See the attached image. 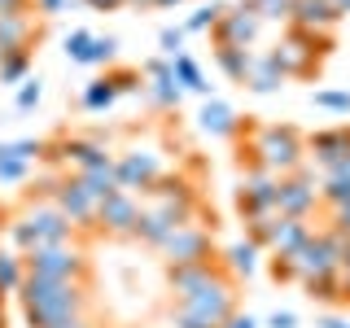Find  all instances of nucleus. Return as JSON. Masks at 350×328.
I'll return each mask as SVG.
<instances>
[{
    "instance_id": "obj_27",
    "label": "nucleus",
    "mask_w": 350,
    "mask_h": 328,
    "mask_svg": "<svg viewBox=\"0 0 350 328\" xmlns=\"http://www.w3.org/2000/svg\"><path fill=\"white\" fill-rule=\"evenodd\" d=\"M79 180L88 184V193L96 197V206H101L109 193H118V171H114V158H109V162H101V167H92V171H83Z\"/></svg>"
},
{
    "instance_id": "obj_2",
    "label": "nucleus",
    "mask_w": 350,
    "mask_h": 328,
    "mask_svg": "<svg viewBox=\"0 0 350 328\" xmlns=\"http://www.w3.org/2000/svg\"><path fill=\"white\" fill-rule=\"evenodd\" d=\"M18 302H22V315H27V328H53L88 311V284L27 276L18 289Z\"/></svg>"
},
{
    "instance_id": "obj_15",
    "label": "nucleus",
    "mask_w": 350,
    "mask_h": 328,
    "mask_svg": "<svg viewBox=\"0 0 350 328\" xmlns=\"http://www.w3.org/2000/svg\"><path fill=\"white\" fill-rule=\"evenodd\" d=\"M232 280L228 276V267L219 258H206V262H180V267H167V284L175 293V302H189L193 293L202 289H215V284Z\"/></svg>"
},
{
    "instance_id": "obj_49",
    "label": "nucleus",
    "mask_w": 350,
    "mask_h": 328,
    "mask_svg": "<svg viewBox=\"0 0 350 328\" xmlns=\"http://www.w3.org/2000/svg\"><path fill=\"white\" fill-rule=\"evenodd\" d=\"M0 14H31V0H0Z\"/></svg>"
},
{
    "instance_id": "obj_52",
    "label": "nucleus",
    "mask_w": 350,
    "mask_h": 328,
    "mask_svg": "<svg viewBox=\"0 0 350 328\" xmlns=\"http://www.w3.org/2000/svg\"><path fill=\"white\" fill-rule=\"evenodd\" d=\"M180 5H189V0H153V9H180Z\"/></svg>"
},
{
    "instance_id": "obj_25",
    "label": "nucleus",
    "mask_w": 350,
    "mask_h": 328,
    "mask_svg": "<svg viewBox=\"0 0 350 328\" xmlns=\"http://www.w3.org/2000/svg\"><path fill=\"white\" fill-rule=\"evenodd\" d=\"M175 219H167L162 210H153V206H145V215H140V228H136V241L140 245H149V249H158L162 241H167L171 232H175Z\"/></svg>"
},
{
    "instance_id": "obj_40",
    "label": "nucleus",
    "mask_w": 350,
    "mask_h": 328,
    "mask_svg": "<svg viewBox=\"0 0 350 328\" xmlns=\"http://www.w3.org/2000/svg\"><path fill=\"white\" fill-rule=\"evenodd\" d=\"M27 175H31V162L0 153V184H18V180H27Z\"/></svg>"
},
{
    "instance_id": "obj_35",
    "label": "nucleus",
    "mask_w": 350,
    "mask_h": 328,
    "mask_svg": "<svg viewBox=\"0 0 350 328\" xmlns=\"http://www.w3.org/2000/svg\"><path fill=\"white\" fill-rule=\"evenodd\" d=\"M245 5L262 22H289V14H293V0H245Z\"/></svg>"
},
{
    "instance_id": "obj_7",
    "label": "nucleus",
    "mask_w": 350,
    "mask_h": 328,
    "mask_svg": "<svg viewBox=\"0 0 350 328\" xmlns=\"http://www.w3.org/2000/svg\"><path fill=\"white\" fill-rule=\"evenodd\" d=\"M158 254L167 258V267H180V262H206L215 258V228L197 223V219H189V223H180L175 232L158 245Z\"/></svg>"
},
{
    "instance_id": "obj_37",
    "label": "nucleus",
    "mask_w": 350,
    "mask_h": 328,
    "mask_svg": "<svg viewBox=\"0 0 350 328\" xmlns=\"http://www.w3.org/2000/svg\"><path fill=\"white\" fill-rule=\"evenodd\" d=\"M0 153L22 158V162H40L44 158V140H0Z\"/></svg>"
},
{
    "instance_id": "obj_51",
    "label": "nucleus",
    "mask_w": 350,
    "mask_h": 328,
    "mask_svg": "<svg viewBox=\"0 0 350 328\" xmlns=\"http://www.w3.org/2000/svg\"><path fill=\"white\" fill-rule=\"evenodd\" d=\"M53 328H92V320H88V315H75V320H62V324H53Z\"/></svg>"
},
{
    "instance_id": "obj_34",
    "label": "nucleus",
    "mask_w": 350,
    "mask_h": 328,
    "mask_svg": "<svg viewBox=\"0 0 350 328\" xmlns=\"http://www.w3.org/2000/svg\"><path fill=\"white\" fill-rule=\"evenodd\" d=\"M109 62H118V36H92L83 66H109Z\"/></svg>"
},
{
    "instance_id": "obj_14",
    "label": "nucleus",
    "mask_w": 350,
    "mask_h": 328,
    "mask_svg": "<svg viewBox=\"0 0 350 328\" xmlns=\"http://www.w3.org/2000/svg\"><path fill=\"white\" fill-rule=\"evenodd\" d=\"M49 202L70 219L75 228H92L96 223V197L88 193V184L79 175H62V180L49 184Z\"/></svg>"
},
{
    "instance_id": "obj_56",
    "label": "nucleus",
    "mask_w": 350,
    "mask_h": 328,
    "mask_svg": "<svg viewBox=\"0 0 350 328\" xmlns=\"http://www.w3.org/2000/svg\"><path fill=\"white\" fill-rule=\"evenodd\" d=\"M0 328H5V311H0Z\"/></svg>"
},
{
    "instance_id": "obj_8",
    "label": "nucleus",
    "mask_w": 350,
    "mask_h": 328,
    "mask_svg": "<svg viewBox=\"0 0 350 328\" xmlns=\"http://www.w3.org/2000/svg\"><path fill=\"white\" fill-rule=\"evenodd\" d=\"M114 171H118V189L123 193L149 197V189L167 175V158L153 153V149H127L114 158Z\"/></svg>"
},
{
    "instance_id": "obj_54",
    "label": "nucleus",
    "mask_w": 350,
    "mask_h": 328,
    "mask_svg": "<svg viewBox=\"0 0 350 328\" xmlns=\"http://www.w3.org/2000/svg\"><path fill=\"white\" fill-rule=\"evenodd\" d=\"M333 5H337V14H342V18L350 14V0H333Z\"/></svg>"
},
{
    "instance_id": "obj_23",
    "label": "nucleus",
    "mask_w": 350,
    "mask_h": 328,
    "mask_svg": "<svg viewBox=\"0 0 350 328\" xmlns=\"http://www.w3.org/2000/svg\"><path fill=\"white\" fill-rule=\"evenodd\" d=\"M258 254H262V245H254V241L245 236V241H237V245H228L219 262L228 267V276H232V280H250L258 271Z\"/></svg>"
},
{
    "instance_id": "obj_36",
    "label": "nucleus",
    "mask_w": 350,
    "mask_h": 328,
    "mask_svg": "<svg viewBox=\"0 0 350 328\" xmlns=\"http://www.w3.org/2000/svg\"><path fill=\"white\" fill-rule=\"evenodd\" d=\"M88 49H92V31H70V36H66V44H62L66 62H75V66L88 62Z\"/></svg>"
},
{
    "instance_id": "obj_12",
    "label": "nucleus",
    "mask_w": 350,
    "mask_h": 328,
    "mask_svg": "<svg viewBox=\"0 0 350 328\" xmlns=\"http://www.w3.org/2000/svg\"><path fill=\"white\" fill-rule=\"evenodd\" d=\"M262 27H267V22L241 0V5H228V14L215 22L211 36H215V49H254L258 36H262Z\"/></svg>"
},
{
    "instance_id": "obj_5",
    "label": "nucleus",
    "mask_w": 350,
    "mask_h": 328,
    "mask_svg": "<svg viewBox=\"0 0 350 328\" xmlns=\"http://www.w3.org/2000/svg\"><path fill=\"white\" fill-rule=\"evenodd\" d=\"M27 262V276H44V280H79L88 284V254L79 245H44V249H31L22 254Z\"/></svg>"
},
{
    "instance_id": "obj_16",
    "label": "nucleus",
    "mask_w": 350,
    "mask_h": 328,
    "mask_svg": "<svg viewBox=\"0 0 350 328\" xmlns=\"http://www.w3.org/2000/svg\"><path fill=\"white\" fill-rule=\"evenodd\" d=\"M350 153V123L324 127L315 136H306V162H315V171H328L333 162H342Z\"/></svg>"
},
{
    "instance_id": "obj_42",
    "label": "nucleus",
    "mask_w": 350,
    "mask_h": 328,
    "mask_svg": "<svg viewBox=\"0 0 350 328\" xmlns=\"http://www.w3.org/2000/svg\"><path fill=\"white\" fill-rule=\"evenodd\" d=\"M171 328H219V324H211L206 315H193L189 306H175V311H171Z\"/></svg>"
},
{
    "instance_id": "obj_45",
    "label": "nucleus",
    "mask_w": 350,
    "mask_h": 328,
    "mask_svg": "<svg viewBox=\"0 0 350 328\" xmlns=\"http://www.w3.org/2000/svg\"><path fill=\"white\" fill-rule=\"evenodd\" d=\"M262 328H298V315L293 311H271L267 320H262Z\"/></svg>"
},
{
    "instance_id": "obj_38",
    "label": "nucleus",
    "mask_w": 350,
    "mask_h": 328,
    "mask_svg": "<svg viewBox=\"0 0 350 328\" xmlns=\"http://www.w3.org/2000/svg\"><path fill=\"white\" fill-rule=\"evenodd\" d=\"M105 79L114 83V92H136V87H145V74H140V66L131 70V66H123V70H105Z\"/></svg>"
},
{
    "instance_id": "obj_58",
    "label": "nucleus",
    "mask_w": 350,
    "mask_h": 328,
    "mask_svg": "<svg viewBox=\"0 0 350 328\" xmlns=\"http://www.w3.org/2000/svg\"><path fill=\"white\" fill-rule=\"evenodd\" d=\"M0 298H5V293H0Z\"/></svg>"
},
{
    "instance_id": "obj_24",
    "label": "nucleus",
    "mask_w": 350,
    "mask_h": 328,
    "mask_svg": "<svg viewBox=\"0 0 350 328\" xmlns=\"http://www.w3.org/2000/svg\"><path fill=\"white\" fill-rule=\"evenodd\" d=\"M145 96H149L153 109H180L184 87L175 83V74L167 70V74H149V79H145Z\"/></svg>"
},
{
    "instance_id": "obj_9",
    "label": "nucleus",
    "mask_w": 350,
    "mask_h": 328,
    "mask_svg": "<svg viewBox=\"0 0 350 328\" xmlns=\"http://www.w3.org/2000/svg\"><path fill=\"white\" fill-rule=\"evenodd\" d=\"M342 232H333V228H324V232H315L306 245L298 249L293 258V267H298V284L302 280H315V276H333L337 271V258H342Z\"/></svg>"
},
{
    "instance_id": "obj_1",
    "label": "nucleus",
    "mask_w": 350,
    "mask_h": 328,
    "mask_svg": "<svg viewBox=\"0 0 350 328\" xmlns=\"http://www.w3.org/2000/svg\"><path fill=\"white\" fill-rule=\"evenodd\" d=\"M245 149H241V167H262L271 175H293L306 167V136L289 123H254L245 127Z\"/></svg>"
},
{
    "instance_id": "obj_48",
    "label": "nucleus",
    "mask_w": 350,
    "mask_h": 328,
    "mask_svg": "<svg viewBox=\"0 0 350 328\" xmlns=\"http://www.w3.org/2000/svg\"><path fill=\"white\" fill-rule=\"evenodd\" d=\"M224 328H262V324H258V320H254L250 311H237V315H232V320H228Z\"/></svg>"
},
{
    "instance_id": "obj_20",
    "label": "nucleus",
    "mask_w": 350,
    "mask_h": 328,
    "mask_svg": "<svg viewBox=\"0 0 350 328\" xmlns=\"http://www.w3.org/2000/svg\"><path fill=\"white\" fill-rule=\"evenodd\" d=\"M171 74H175V83L184 87V92H193V96H202V101H211L215 96V83L206 79V70L197 66L189 53H180V57H171Z\"/></svg>"
},
{
    "instance_id": "obj_46",
    "label": "nucleus",
    "mask_w": 350,
    "mask_h": 328,
    "mask_svg": "<svg viewBox=\"0 0 350 328\" xmlns=\"http://www.w3.org/2000/svg\"><path fill=\"white\" fill-rule=\"evenodd\" d=\"M88 9H96V14H114V9H127V0H83Z\"/></svg>"
},
{
    "instance_id": "obj_26",
    "label": "nucleus",
    "mask_w": 350,
    "mask_h": 328,
    "mask_svg": "<svg viewBox=\"0 0 350 328\" xmlns=\"http://www.w3.org/2000/svg\"><path fill=\"white\" fill-rule=\"evenodd\" d=\"M215 62H219V70H224V79L245 87L250 66H254V49H215Z\"/></svg>"
},
{
    "instance_id": "obj_11",
    "label": "nucleus",
    "mask_w": 350,
    "mask_h": 328,
    "mask_svg": "<svg viewBox=\"0 0 350 328\" xmlns=\"http://www.w3.org/2000/svg\"><path fill=\"white\" fill-rule=\"evenodd\" d=\"M315 206H320V175L311 167L293 171L280 180V193H276V210L284 219H311Z\"/></svg>"
},
{
    "instance_id": "obj_19",
    "label": "nucleus",
    "mask_w": 350,
    "mask_h": 328,
    "mask_svg": "<svg viewBox=\"0 0 350 328\" xmlns=\"http://www.w3.org/2000/svg\"><path fill=\"white\" fill-rule=\"evenodd\" d=\"M315 236V228H311V219H276V228H271V236H267V254L271 258H289V254H298V249L306 245V241Z\"/></svg>"
},
{
    "instance_id": "obj_39",
    "label": "nucleus",
    "mask_w": 350,
    "mask_h": 328,
    "mask_svg": "<svg viewBox=\"0 0 350 328\" xmlns=\"http://www.w3.org/2000/svg\"><path fill=\"white\" fill-rule=\"evenodd\" d=\"M184 44H189L184 27H162V31H158V49H162V57H180Z\"/></svg>"
},
{
    "instance_id": "obj_3",
    "label": "nucleus",
    "mask_w": 350,
    "mask_h": 328,
    "mask_svg": "<svg viewBox=\"0 0 350 328\" xmlns=\"http://www.w3.org/2000/svg\"><path fill=\"white\" fill-rule=\"evenodd\" d=\"M70 236H75V223L53 202L27 206V210L9 223V241H14L18 254H31V249H44V245H66Z\"/></svg>"
},
{
    "instance_id": "obj_44",
    "label": "nucleus",
    "mask_w": 350,
    "mask_h": 328,
    "mask_svg": "<svg viewBox=\"0 0 350 328\" xmlns=\"http://www.w3.org/2000/svg\"><path fill=\"white\" fill-rule=\"evenodd\" d=\"M328 228L333 232H342L350 241V206H337V210H328Z\"/></svg>"
},
{
    "instance_id": "obj_47",
    "label": "nucleus",
    "mask_w": 350,
    "mask_h": 328,
    "mask_svg": "<svg viewBox=\"0 0 350 328\" xmlns=\"http://www.w3.org/2000/svg\"><path fill=\"white\" fill-rule=\"evenodd\" d=\"M31 5H36V9H40L44 18H53V14H62V9L70 5V0H31Z\"/></svg>"
},
{
    "instance_id": "obj_28",
    "label": "nucleus",
    "mask_w": 350,
    "mask_h": 328,
    "mask_svg": "<svg viewBox=\"0 0 350 328\" xmlns=\"http://www.w3.org/2000/svg\"><path fill=\"white\" fill-rule=\"evenodd\" d=\"M228 14L224 0H206V5H197L189 18H184V36H202V31H215V22Z\"/></svg>"
},
{
    "instance_id": "obj_17",
    "label": "nucleus",
    "mask_w": 350,
    "mask_h": 328,
    "mask_svg": "<svg viewBox=\"0 0 350 328\" xmlns=\"http://www.w3.org/2000/svg\"><path fill=\"white\" fill-rule=\"evenodd\" d=\"M289 27H302V31H311V36H333V31L342 27V14H337L333 0H293Z\"/></svg>"
},
{
    "instance_id": "obj_18",
    "label": "nucleus",
    "mask_w": 350,
    "mask_h": 328,
    "mask_svg": "<svg viewBox=\"0 0 350 328\" xmlns=\"http://www.w3.org/2000/svg\"><path fill=\"white\" fill-rule=\"evenodd\" d=\"M197 127H202L206 136H215V140H232V136H241L245 118H241V114H237V109L228 105V101H219V96H211V101H202Z\"/></svg>"
},
{
    "instance_id": "obj_22",
    "label": "nucleus",
    "mask_w": 350,
    "mask_h": 328,
    "mask_svg": "<svg viewBox=\"0 0 350 328\" xmlns=\"http://www.w3.org/2000/svg\"><path fill=\"white\" fill-rule=\"evenodd\" d=\"M245 87H250V92H258V96H271V92H280V87H284V70L276 66L271 53H254V66H250Z\"/></svg>"
},
{
    "instance_id": "obj_13",
    "label": "nucleus",
    "mask_w": 350,
    "mask_h": 328,
    "mask_svg": "<svg viewBox=\"0 0 350 328\" xmlns=\"http://www.w3.org/2000/svg\"><path fill=\"white\" fill-rule=\"evenodd\" d=\"M140 215H145V202H140L136 193H109L101 206H96V232H105V236H136V228H140Z\"/></svg>"
},
{
    "instance_id": "obj_53",
    "label": "nucleus",
    "mask_w": 350,
    "mask_h": 328,
    "mask_svg": "<svg viewBox=\"0 0 350 328\" xmlns=\"http://www.w3.org/2000/svg\"><path fill=\"white\" fill-rule=\"evenodd\" d=\"M342 302L350 306V276H342Z\"/></svg>"
},
{
    "instance_id": "obj_32",
    "label": "nucleus",
    "mask_w": 350,
    "mask_h": 328,
    "mask_svg": "<svg viewBox=\"0 0 350 328\" xmlns=\"http://www.w3.org/2000/svg\"><path fill=\"white\" fill-rule=\"evenodd\" d=\"M31 79V53H9L0 62V87H22Z\"/></svg>"
},
{
    "instance_id": "obj_4",
    "label": "nucleus",
    "mask_w": 350,
    "mask_h": 328,
    "mask_svg": "<svg viewBox=\"0 0 350 328\" xmlns=\"http://www.w3.org/2000/svg\"><path fill=\"white\" fill-rule=\"evenodd\" d=\"M328 53H333V36H311L302 27H284V36L276 40L271 57L284 70V79H315Z\"/></svg>"
},
{
    "instance_id": "obj_41",
    "label": "nucleus",
    "mask_w": 350,
    "mask_h": 328,
    "mask_svg": "<svg viewBox=\"0 0 350 328\" xmlns=\"http://www.w3.org/2000/svg\"><path fill=\"white\" fill-rule=\"evenodd\" d=\"M40 96H44V83H40V79H27V83L18 87V96H14V101H18L22 114H27V109H36V105H40Z\"/></svg>"
},
{
    "instance_id": "obj_50",
    "label": "nucleus",
    "mask_w": 350,
    "mask_h": 328,
    "mask_svg": "<svg viewBox=\"0 0 350 328\" xmlns=\"http://www.w3.org/2000/svg\"><path fill=\"white\" fill-rule=\"evenodd\" d=\"M315 328H350V320H342V315H320Z\"/></svg>"
},
{
    "instance_id": "obj_31",
    "label": "nucleus",
    "mask_w": 350,
    "mask_h": 328,
    "mask_svg": "<svg viewBox=\"0 0 350 328\" xmlns=\"http://www.w3.org/2000/svg\"><path fill=\"white\" fill-rule=\"evenodd\" d=\"M114 101H118V92H114V83H109L105 74H101V79H92V83L83 87V96H79V105H83V109H92V114L109 109Z\"/></svg>"
},
{
    "instance_id": "obj_55",
    "label": "nucleus",
    "mask_w": 350,
    "mask_h": 328,
    "mask_svg": "<svg viewBox=\"0 0 350 328\" xmlns=\"http://www.w3.org/2000/svg\"><path fill=\"white\" fill-rule=\"evenodd\" d=\"M131 9H153V0H127Z\"/></svg>"
},
{
    "instance_id": "obj_57",
    "label": "nucleus",
    "mask_w": 350,
    "mask_h": 328,
    "mask_svg": "<svg viewBox=\"0 0 350 328\" xmlns=\"http://www.w3.org/2000/svg\"><path fill=\"white\" fill-rule=\"evenodd\" d=\"M0 62H5V49H0Z\"/></svg>"
},
{
    "instance_id": "obj_43",
    "label": "nucleus",
    "mask_w": 350,
    "mask_h": 328,
    "mask_svg": "<svg viewBox=\"0 0 350 328\" xmlns=\"http://www.w3.org/2000/svg\"><path fill=\"white\" fill-rule=\"evenodd\" d=\"M271 280H276V284H298V267H293V258H271Z\"/></svg>"
},
{
    "instance_id": "obj_21",
    "label": "nucleus",
    "mask_w": 350,
    "mask_h": 328,
    "mask_svg": "<svg viewBox=\"0 0 350 328\" xmlns=\"http://www.w3.org/2000/svg\"><path fill=\"white\" fill-rule=\"evenodd\" d=\"M31 36H36V22H31V14H0V49L9 53H31L27 44Z\"/></svg>"
},
{
    "instance_id": "obj_30",
    "label": "nucleus",
    "mask_w": 350,
    "mask_h": 328,
    "mask_svg": "<svg viewBox=\"0 0 350 328\" xmlns=\"http://www.w3.org/2000/svg\"><path fill=\"white\" fill-rule=\"evenodd\" d=\"M302 289H306V298H311V302L337 306V302H342V271H333V276H315V280H302Z\"/></svg>"
},
{
    "instance_id": "obj_6",
    "label": "nucleus",
    "mask_w": 350,
    "mask_h": 328,
    "mask_svg": "<svg viewBox=\"0 0 350 328\" xmlns=\"http://www.w3.org/2000/svg\"><path fill=\"white\" fill-rule=\"evenodd\" d=\"M276 193H280V175L262 171V167H241L237 184V210L241 219H271L276 210Z\"/></svg>"
},
{
    "instance_id": "obj_10",
    "label": "nucleus",
    "mask_w": 350,
    "mask_h": 328,
    "mask_svg": "<svg viewBox=\"0 0 350 328\" xmlns=\"http://www.w3.org/2000/svg\"><path fill=\"white\" fill-rule=\"evenodd\" d=\"M44 158L57 162V167H75V175H83V171L109 162L114 153H109V145L101 136H66L57 145H44Z\"/></svg>"
},
{
    "instance_id": "obj_33",
    "label": "nucleus",
    "mask_w": 350,
    "mask_h": 328,
    "mask_svg": "<svg viewBox=\"0 0 350 328\" xmlns=\"http://www.w3.org/2000/svg\"><path fill=\"white\" fill-rule=\"evenodd\" d=\"M311 105L328 109V114H350V92H346V87H315Z\"/></svg>"
},
{
    "instance_id": "obj_29",
    "label": "nucleus",
    "mask_w": 350,
    "mask_h": 328,
    "mask_svg": "<svg viewBox=\"0 0 350 328\" xmlns=\"http://www.w3.org/2000/svg\"><path fill=\"white\" fill-rule=\"evenodd\" d=\"M27 280V262L18 249H0V293H18Z\"/></svg>"
}]
</instances>
